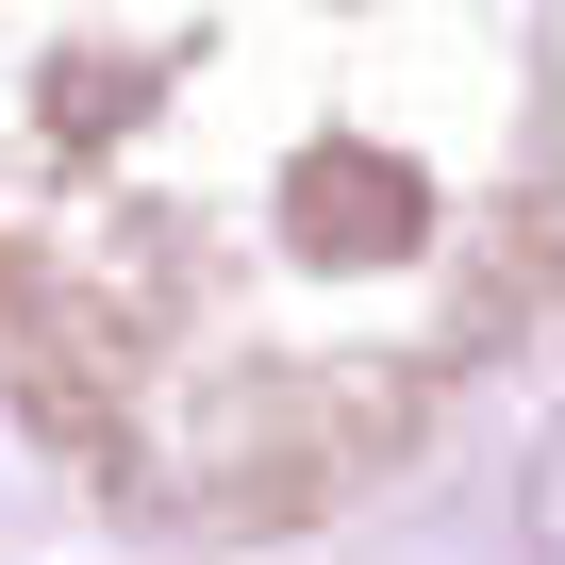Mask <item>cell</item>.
Instances as JSON below:
<instances>
[{
    "instance_id": "6da1fadb",
    "label": "cell",
    "mask_w": 565,
    "mask_h": 565,
    "mask_svg": "<svg viewBox=\"0 0 565 565\" xmlns=\"http://www.w3.org/2000/svg\"><path fill=\"white\" fill-rule=\"evenodd\" d=\"M548 300V18H0V416L150 532L366 499Z\"/></svg>"
}]
</instances>
